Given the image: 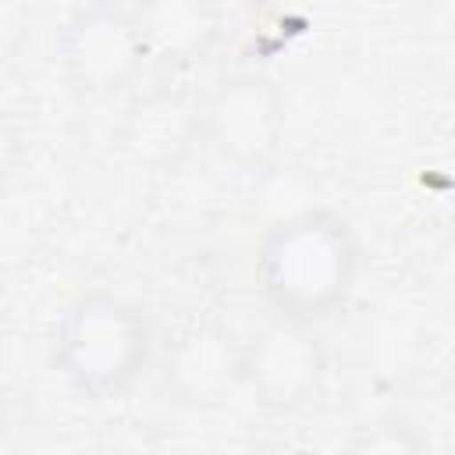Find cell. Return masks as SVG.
<instances>
[{"instance_id":"cell-1","label":"cell","mask_w":455,"mask_h":455,"mask_svg":"<svg viewBox=\"0 0 455 455\" xmlns=\"http://www.w3.org/2000/svg\"><path fill=\"white\" fill-rule=\"evenodd\" d=\"M355 277L359 242L341 213L316 206L263 231L256 281L277 316L313 327L348 302Z\"/></svg>"},{"instance_id":"cell-2","label":"cell","mask_w":455,"mask_h":455,"mask_svg":"<svg viewBox=\"0 0 455 455\" xmlns=\"http://www.w3.org/2000/svg\"><path fill=\"white\" fill-rule=\"evenodd\" d=\"M153 355L146 316L110 295L85 291L57 320L50 359L53 370L85 398H114L128 391Z\"/></svg>"},{"instance_id":"cell-3","label":"cell","mask_w":455,"mask_h":455,"mask_svg":"<svg viewBox=\"0 0 455 455\" xmlns=\"http://www.w3.org/2000/svg\"><path fill=\"white\" fill-rule=\"evenodd\" d=\"M203 139L210 149L238 167H270L284 139V103L270 78L231 75L203 107Z\"/></svg>"},{"instance_id":"cell-4","label":"cell","mask_w":455,"mask_h":455,"mask_svg":"<svg viewBox=\"0 0 455 455\" xmlns=\"http://www.w3.org/2000/svg\"><path fill=\"white\" fill-rule=\"evenodd\" d=\"M146 53L135 11L114 4L78 7L60 32V57L71 82L92 92L128 82Z\"/></svg>"},{"instance_id":"cell-5","label":"cell","mask_w":455,"mask_h":455,"mask_svg":"<svg viewBox=\"0 0 455 455\" xmlns=\"http://www.w3.org/2000/svg\"><path fill=\"white\" fill-rule=\"evenodd\" d=\"M323 384V348L309 323L277 316L245 341V387L270 409H299Z\"/></svg>"},{"instance_id":"cell-6","label":"cell","mask_w":455,"mask_h":455,"mask_svg":"<svg viewBox=\"0 0 455 455\" xmlns=\"http://www.w3.org/2000/svg\"><path fill=\"white\" fill-rule=\"evenodd\" d=\"M167 387L188 405H217L245 384V341L224 327L203 323L185 331L167 352Z\"/></svg>"},{"instance_id":"cell-7","label":"cell","mask_w":455,"mask_h":455,"mask_svg":"<svg viewBox=\"0 0 455 455\" xmlns=\"http://www.w3.org/2000/svg\"><path fill=\"white\" fill-rule=\"evenodd\" d=\"M135 21L149 53H185L210 32V11L199 4H146L135 7Z\"/></svg>"},{"instance_id":"cell-8","label":"cell","mask_w":455,"mask_h":455,"mask_svg":"<svg viewBox=\"0 0 455 455\" xmlns=\"http://www.w3.org/2000/svg\"><path fill=\"white\" fill-rule=\"evenodd\" d=\"M313 196H316V185L299 167H277V164H270V167H263V174L256 181L252 203L267 213V228H270V224H281V220H291L299 213L316 210L320 203Z\"/></svg>"},{"instance_id":"cell-9","label":"cell","mask_w":455,"mask_h":455,"mask_svg":"<svg viewBox=\"0 0 455 455\" xmlns=\"http://www.w3.org/2000/svg\"><path fill=\"white\" fill-rule=\"evenodd\" d=\"M348 455H423V444L405 423H377L348 448Z\"/></svg>"}]
</instances>
